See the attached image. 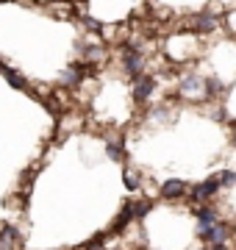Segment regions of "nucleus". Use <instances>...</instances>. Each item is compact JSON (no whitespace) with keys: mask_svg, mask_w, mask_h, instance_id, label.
<instances>
[{"mask_svg":"<svg viewBox=\"0 0 236 250\" xmlns=\"http://www.w3.org/2000/svg\"><path fill=\"white\" fill-rule=\"evenodd\" d=\"M150 206H153L150 200H139V203H134V214H137L139 220H142V217H145L147 211H150Z\"/></svg>","mask_w":236,"mask_h":250,"instance_id":"ddd939ff","label":"nucleus"},{"mask_svg":"<svg viewBox=\"0 0 236 250\" xmlns=\"http://www.w3.org/2000/svg\"><path fill=\"white\" fill-rule=\"evenodd\" d=\"M134 217H137V214H134V203H125V206H122V211H119V217L114 220V225H111V231L119 233L128 223H131V220H134Z\"/></svg>","mask_w":236,"mask_h":250,"instance_id":"1a4fd4ad","label":"nucleus"},{"mask_svg":"<svg viewBox=\"0 0 236 250\" xmlns=\"http://www.w3.org/2000/svg\"><path fill=\"white\" fill-rule=\"evenodd\" d=\"M153 92H156V81L150 78V75H142V78L134 81V100H137V103H145Z\"/></svg>","mask_w":236,"mask_h":250,"instance_id":"20e7f679","label":"nucleus"},{"mask_svg":"<svg viewBox=\"0 0 236 250\" xmlns=\"http://www.w3.org/2000/svg\"><path fill=\"white\" fill-rule=\"evenodd\" d=\"M20 231L14 228V225H3V233H0V250H9L14 242H17Z\"/></svg>","mask_w":236,"mask_h":250,"instance_id":"9b49d317","label":"nucleus"},{"mask_svg":"<svg viewBox=\"0 0 236 250\" xmlns=\"http://www.w3.org/2000/svg\"><path fill=\"white\" fill-rule=\"evenodd\" d=\"M203 95L206 92V81L195 78V75H186V78H181V95Z\"/></svg>","mask_w":236,"mask_h":250,"instance_id":"0eeeda50","label":"nucleus"},{"mask_svg":"<svg viewBox=\"0 0 236 250\" xmlns=\"http://www.w3.org/2000/svg\"><path fill=\"white\" fill-rule=\"evenodd\" d=\"M203 250H211V248H203Z\"/></svg>","mask_w":236,"mask_h":250,"instance_id":"6ab92c4d","label":"nucleus"},{"mask_svg":"<svg viewBox=\"0 0 236 250\" xmlns=\"http://www.w3.org/2000/svg\"><path fill=\"white\" fill-rule=\"evenodd\" d=\"M200 233V239L206 242V245H222V242L228 239V225L225 223H217V225H211V228H203Z\"/></svg>","mask_w":236,"mask_h":250,"instance_id":"7ed1b4c3","label":"nucleus"},{"mask_svg":"<svg viewBox=\"0 0 236 250\" xmlns=\"http://www.w3.org/2000/svg\"><path fill=\"white\" fill-rule=\"evenodd\" d=\"M219 184L234 187V184H236V170H222V172H219Z\"/></svg>","mask_w":236,"mask_h":250,"instance_id":"4468645a","label":"nucleus"},{"mask_svg":"<svg viewBox=\"0 0 236 250\" xmlns=\"http://www.w3.org/2000/svg\"><path fill=\"white\" fill-rule=\"evenodd\" d=\"M106 153H109V159L119 161V159H122V145H119V142H109V147H106Z\"/></svg>","mask_w":236,"mask_h":250,"instance_id":"f8f14e48","label":"nucleus"},{"mask_svg":"<svg viewBox=\"0 0 236 250\" xmlns=\"http://www.w3.org/2000/svg\"><path fill=\"white\" fill-rule=\"evenodd\" d=\"M137 184H139V181L134 178V175H131V172H125V187L131 189V192H134V189H137Z\"/></svg>","mask_w":236,"mask_h":250,"instance_id":"2eb2a0df","label":"nucleus"},{"mask_svg":"<svg viewBox=\"0 0 236 250\" xmlns=\"http://www.w3.org/2000/svg\"><path fill=\"white\" fill-rule=\"evenodd\" d=\"M195 28H197V31H203V34H211V31L217 28V17H214L211 11H203V14H197V17H195Z\"/></svg>","mask_w":236,"mask_h":250,"instance_id":"6e6552de","label":"nucleus"},{"mask_svg":"<svg viewBox=\"0 0 236 250\" xmlns=\"http://www.w3.org/2000/svg\"><path fill=\"white\" fill-rule=\"evenodd\" d=\"M0 72H3L6 78H9V83H11V86H14V89H28L25 78H22L20 72H14V70H11V67H6V64H3V62H0Z\"/></svg>","mask_w":236,"mask_h":250,"instance_id":"9d476101","label":"nucleus"},{"mask_svg":"<svg viewBox=\"0 0 236 250\" xmlns=\"http://www.w3.org/2000/svg\"><path fill=\"white\" fill-rule=\"evenodd\" d=\"M186 189H189V184L181 178H170L161 184V197H167V200H175V197H183L186 195Z\"/></svg>","mask_w":236,"mask_h":250,"instance_id":"39448f33","label":"nucleus"},{"mask_svg":"<svg viewBox=\"0 0 236 250\" xmlns=\"http://www.w3.org/2000/svg\"><path fill=\"white\" fill-rule=\"evenodd\" d=\"M122 64H125V72L131 75V78L137 81L142 78V70H145V59H142V53H139L134 45L125 47V59H122Z\"/></svg>","mask_w":236,"mask_h":250,"instance_id":"f03ea898","label":"nucleus"},{"mask_svg":"<svg viewBox=\"0 0 236 250\" xmlns=\"http://www.w3.org/2000/svg\"><path fill=\"white\" fill-rule=\"evenodd\" d=\"M219 175H211V178H206L203 184H197V187H192L189 197L195 200V203H206V200H211V197L219 192Z\"/></svg>","mask_w":236,"mask_h":250,"instance_id":"f257e3e1","label":"nucleus"},{"mask_svg":"<svg viewBox=\"0 0 236 250\" xmlns=\"http://www.w3.org/2000/svg\"><path fill=\"white\" fill-rule=\"evenodd\" d=\"M234 147H236V123H234Z\"/></svg>","mask_w":236,"mask_h":250,"instance_id":"f3484780","label":"nucleus"},{"mask_svg":"<svg viewBox=\"0 0 236 250\" xmlns=\"http://www.w3.org/2000/svg\"><path fill=\"white\" fill-rule=\"evenodd\" d=\"M86 250H103V248H86Z\"/></svg>","mask_w":236,"mask_h":250,"instance_id":"a211bd4d","label":"nucleus"},{"mask_svg":"<svg viewBox=\"0 0 236 250\" xmlns=\"http://www.w3.org/2000/svg\"><path fill=\"white\" fill-rule=\"evenodd\" d=\"M195 217H197V231H203V228H211V225H217L219 223V217H217V211L211 208V206H200L197 211H195Z\"/></svg>","mask_w":236,"mask_h":250,"instance_id":"423d86ee","label":"nucleus"},{"mask_svg":"<svg viewBox=\"0 0 236 250\" xmlns=\"http://www.w3.org/2000/svg\"><path fill=\"white\" fill-rule=\"evenodd\" d=\"M211 250H228V245L222 242V245H211Z\"/></svg>","mask_w":236,"mask_h":250,"instance_id":"dca6fc26","label":"nucleus"}]
</instances>
